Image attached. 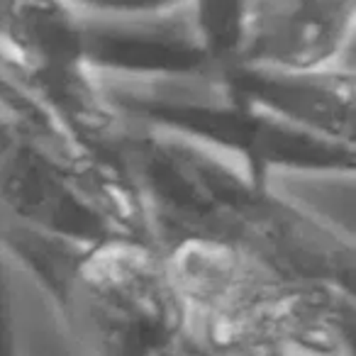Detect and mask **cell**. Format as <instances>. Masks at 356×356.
Here are the masks:
<instances>
[{
	"label": "cell",
	"instance_id": "cell-5",
	"mask_svg": "<svg viewBox=\"0 0 356 356\" xmlns=\"http://www.w3.org/2000/svg\"><path fill=\"white\" fill-rule=\"evenodd\" d=\"M356 25V0H247L234 54L259 69H339Z\"/></svg>",
	"mask_w": 356,
	"mask_h": 356
},
{
	"label": "cell",
	"instance_id": "cell-8",
	"mask_svg": "<svg viewBox=\"0 0 356 356\" xmlns=\"http://www.w3.org/2000/svg\"><path fill=\"white\" fill-rule=\"evenodd\" d=\"M86 22H154L191 13L195 0H61Z\"/></svg>",
	"mask_w": 356,
	"mask_h": 356
},
{
	"label": "cell",
	"instance_id": "cell-6",
	"mask_svg": "<svg viewBox=\"0 0 356 356\" xmlns=\"http://www.w3.org/2000/svg\"><path fill=\"white\" fill-rule=\"evenodd\" d=\"M203 83L213 93L244 100L307 132L354 142V74L344 66L296 74L213 61Z\"/></svg>",
	"mask_w": 356,
	"mask_h": 356
},
{
	"label": "cell",
	"instance_id": "cell-1",
	"mask_svg": "<svg viewBox=\"0 0 356 356\" xmlns=\"http://www.w3.org/2000/svg\"><path fill=\"white\" fill-rule=\"evenodd\" d=\"M156 247L208 242L307 281L351 286L354 242L334 222L215 154L124 120L113 144Z\"/></svg>",
	"mask_w": 356,
	"mask_h": 356
},
{
	"label": "cell",
	"instance_id": "cell-2",
	"mask_svg": "<svg viewBox=\"0 0 356 356\" xmlns=\"http://www.w3.org/2000/svg\"><path fill=\"white\" fill-rule=\"evenodd\" d=\"M0 220L69 244L147 239L129 178L0 44Z\"/></svg>",
	"mask_w": 356,
	"mask_h": 356
},
{
	"label": "cell",
	"instance_id": "cell-7",
	"mask_svg": "<svg viewBox=\"0 0 356 356\" xmlns=\"http://www.w3.org/2000/svg\"><path fill=\"white\" fill-rule=\"evenodd\" d=\"M88 61L100 81L129 76L137 81H200L210 61L191 20L86 22Z\"/></svg>",
	"mask_w": 356,
	"mask_h": 356
},
{
	"label": "cell",
	"instance_id": "cell-4",
	"mask_svg": "<svg viewBox=\"0 0 356 356\" xmlns=\"http://www.w3.org/2000/svg\"><path fill=\"white\" fill-rule=\"evenodd\" d=\"M0 44L90 147L113 156L124 120L90 69L86 20L61 0H0Z\"/></svg>",
	"mask_w": 356,
	"mask_h": 356
},
{
	"label": "cell",
	"instance_id": "cell-3",
	"mask_svg": "<svg viewBox=\"0 0 356 356\" xmlns=\"http://www.w3.org/2000/svg\"><path fill=\"white\" fill-rule=\"evenodd\" d=\"M108 98L127 122L193 144L266 184L283 176L351 178L356 171L354 142L307 132L229 95L108 88Z\"/></svg>",
	"mask_w": 356,
	"mask_h": 356
}]
</instances>
